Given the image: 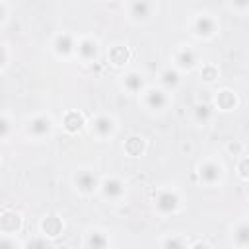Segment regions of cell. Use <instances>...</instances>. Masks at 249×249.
<instances>
[{
  "mask_svg": "<svg viewBox=\"0 0 249 249\" xmlns=\"http://www.w3.org/2000/svg\"><path fill=\"white\" fill-rule=\"evenodd\" d=\"M154 12H156L154 0H128L126 2V18L134 23L150 21Z\"/></svg>",
  "mask_w": 249,
  "mask_h": 249,
  "instance_id": "5b68a950",
  "label": "cell"
},
{
  "mask_svg": "<svg viewBox=\"0 0 249 249\" xmlns=\"http://www.w3.org/2000/svg\"><path fill=\"white\" fill-rule=\"evenodd\" d=\"M218 76H220V72H218V68H216L214 64H202V68H200V78H202L204 82H214V80H218Z\"/></svg>",
  "mask_w": 249,
  "mask_h": 249,
  "instance_id": "cb8c5ba5",
  "label": "cell"
},
{
  "mask_svg": "<svg viewBox=\"0 0 249 249\" xmlns=\"http://www.w3.org/2000/svg\"><path fill=\"white\" fill-rule=\"evenodd\" d=\"M173 62L177 70H195L198 66V53L191 45H179L173 53Z\"/></svg>",
  "mask_w": 249,
  "mask_h": 249,
  "instance_id": "8fae6325",
  "label": "cell"
},
{
  "mask_svg": "<svg viewBox=\"0 0 249 249\" xmlns=\"http://www.w3.org/2000/svg\"><path fill=\"white\" fill-rule=\"evenodd\" d=\"M21 224H23L21 214L16 212V210H6V212L0 214V231L2 233H12L14 235L21 230Z\"/></svg>",
  "mask_w": 249,
  "mask_h": 249,
  "instance_id": "5bb4252c",
  "label": "cell"
},
{
  "mask_svg": "<svg viewBox=\"0 0 249 249\" xmlns=\"http://www.w3.org/2000/svg\"><path fill=\"white\" fill-rule=\"evenodd\" d=\"M23 245H25V247H47V245H49V241H47V235H45V237L29 239V241H25Z\"/></svg>",
  "mask_w": 249,
  "mask_h": 249,
  "instance_id": "83f0119b",
  "label": "cell"
},
{
  "mask_svg": "<svg viewBox=\"0 0 249 249\" xmlns=\"http://www.w3.org/2000/svg\"><path fill=\"white\" fill-rule=\"evenodd\" d=\"M89 130L97 140H111L117 132V121H115V117H111L107 113H99L91 119Z\"/></svg>",
  "mask_w": 249,
  "mask_h": 249,
  "instance_id": "3957f363",
  "label": "cell"
},
{
  "mask_svg": "<svg viewBox=\"0 0 249 249\" xmlns=\"http://www.w3.org/2000/svg\"><path fill=\"white\" fill-rule=\"evenodd\" d=\"M62 126H64L66 132L76 134V132H80L86 126V117L80 111H68L62 117Z\"/></svg>",
  "mask_w": 249,
  "mask_h": 249,
  "instance_id": "ac0fdd59",
  "label": "cell"
},
{
  "mask_svg": "<svg viewBox=\"0 0 249 249\" xmlns=\"http://www.w3.org/2000/svg\"><path fill=\"white\" fill-rule=\"evenodd\" d=\"M196 175H198V181H200L202 185L214 187V185H218V183L222 181V177H224V167H222V163L216 161V160H204V161L198 163Z\"/></svg>",
  "mask_w": 249,
  "mask_h": 249,
  "instance_id": "8992f818",
  "label": "cell"
},
{
  "mask_svg": "<svg viewBox=\"0 0 249 249\" xmlns=\"http://www.w3.org/2000/svg\"><path fill=\"white\" fill-rule=\"evenodd\" d=\"M62 230H64V222L58 216H54V214H49V216H45L41 220V231H43V235L54 237V235L62 233Z\"/></svg>",
  "mask_w": 249,
  "mask_h": 249,
  "instance_id": "ffe728a7",
  "label": "cell"
},
{
  "mask_svg": "<svg viewBox=\"0 0 249 249\" xmlns=\"http://www.w3.org/2000/svg\"><path fill=\"white\" fill-rule=\"evenodd\" d=\"M78 58L82 62H93L97 60L99 56V41L95 37H82V39H76V51Z\"/></svg>",
  "mask_w": 249,
  "mask_h": 249,
  "instance_id": "7c38bea8",
  "label": "cell"
},
{
  "mask_svg": "<svg viewBox=\"0 0 249 249\" xmlns=\"http://www.w3.org/2000/svg\"><path fill=\"white\" fill-rule=\"evenodd\" d=\"M237 169H239V177L245 181V179H247V158H245V156L241 158V161H239V167H237Z\"/></svg>",
  "mask_w": 249,
  "mask_h": 249,
  "instance_id": "4dcf8cb0",
  "label": "cell"
},
{
  "mask_svg": "<svg viewBox=\"0 0 249 249\" xmlns=\"http://www.w3.org/2000/svg\"><path fill=\"white\" fill-rule=\"evenodd\" d=\"M228 150H230V152H233V154H239V152L243 150V146H241L239 142H235V144H230V146H228Z\"/></svg>",
  "mask_w": 249,
  "mask_h": 249,
  "instance_id": "d6a6232c",
  "label": "cell"
},
{
  "mask_svg": "<svg viewBox=\"0 0 249 249\" xmlns=\"http://www.w3.org/2000/svg\"><path fill=\"white\" fill-rule=\"evenodd\" d=\"M97 191L101 193V196L105 200H111V202H119L124 195H126V183L115 175H109V177H103L99 179V187Z\"/></svg>",
  "mask_w": 249,
  "mask_h": 249,
  "instance_id": "52a82bcc",
  "label": "cell"
},
{
  "mask_svg": "<svg viewBox=\"0 0 249 249\" xmlns=\"http://www.w3.org/2000/svg\"><path fill=\"white\" fill-rule=\"evenodd\" d=\"M72 183H74V187H76V191H78L80 195H86V196H88V195H93V193L97 191V187H99V177L95 175L93 169H89V167H80V169L74 171Z\"/></svg>",
  "mask_w": 249,
  "mask_h": 249,
  "instance_id": "277c9868",
  "label": "cell"
},
{
  "mask_svg": "<svg viewBox=\"0 0 249 249\" xmlns=\"http://www.w3.org/2000/svg\"><path fill=\"white\" fill-rule=\"evenodd\" d=\"M0 247H10V249H14V247H19V243L12 237V233H4V235L0 237Z\"/></svg>",
  "mask_w": 249,
  "mask_h": 249,
  "instance_id": "4316f807",
  "label": "cell"
},
{
  "mask_svg": "<svg viewBox=\"0 0 249 249\" xmlns=\"http://www.w3.org/2000/svg\"><path fill=\"white\" fill-rule=\"evenodd\" d=\"M121 84H123L124 91H126V93H132V95L142 93L144 88H146V80H144V76H142L138 70H128V72H124L123 78H121Z\"/></svg>",
  "mask_w": 249,
  "mask_h": 249,
  "instance_id": "4fadbf2b",
  "label": "cell"
},
{
  "mask_svg": "<svg viewBox=\"0 0 249 249\" xmlns=\"http://www.w3.org/2000/svg\"><path fill=\"white\" fill-rule=\"evenodd\" d=\"M123 150H124V154L130 156V158H140V156H144V152H146V138L140 136V134H130V136L124 140Z\"/></svg>",
  "mask_w": 249,
  "mask_h": 249,
  "instance_id": "e0dca14e",
  "label": "cell"
},
{
  "mask_svg": "<svg viewBox=\"0 0 249 249\" xmlns=\"http://www.w3.org/2000/svg\"><path fill=\"white\" fill-rule=\"evenodd\" d=\"M10 60V53H8V47L4 43H0V68H4Z\"/></svg>",
  "mask_w": 249,
  "mask_h": 249,
  "instance_id": "f1b7e54d",
  "label": "cell"
},
{
  "mask_svg": "<svg viewBox=\"0 0 249 249\" xmlns=\"http://www.w3.org/2000/svg\"><path fill=\"white\" fill-rule=\"evenodd\" d=\"M51 49H53L54 56H58V58H68V56H72L74 51H76V37H74L72 33H68V31H60V33H56V35L53 37Z\"/></svg>",
  "mask_w": 249,
  "mask_h": 249,
  "instance_id": "30bf717a",
  "label": "cell"
},
{
  "mask_svg": "<svg viewBox=\"0 0 249 249\" xmlns=\"http://www.w3.org/2000/svg\"><path fill=\"white\" fill-rule=\"evenodd\" d=\"M109 60L115 64V66H123L130 60V51L128 47H123V45H115L111 51H109Z\"/></svg>",
  "mask_w": 249,
  "mask_h": 249,
  "instance_id": "7402d4cb",
  "label": "cell"
},
{
  "mask_svg": "<svg viewBox=\"0 0 249 249\" xmlns=\"http://www.w3.org/2000/svg\"><path fill=\"white\" fill-rule=\"evenodd\" d=\"M212 107L218 109V111H233L237 107V95H235V91H231L228 88L220 89L216 93V97H214V105Z\"/></svg>",
  "mask_w": 249,
  "mask_h": 249,
  "instance_id": "2e32d148",
  "label": "cell"
},
{
  "mask_svg": "<svg viewBox=\"0 0 249 249\" xmlns=\"http://www.w3.org/2000/svg\"><path fill=\"white\" fill-rule=\"evenodd\" d=\"M191 115H193V121L196 124H208L214 119V107L206 101H198V103H195Z\"/></svg>",
  "mask_w": 249,
  "mask_h": 249,
  "instance_id": "d6986e66",
  "label": "cell"
},
{
  "mask_svg": "<svg viewBox=\"0 0 249 249\" xmlns=\"http://www.w3.org/2000/svg\"><path fill=\"white\" fill-rule=\"evenodd\" d=\"M0 165H2V156H0Z\"/></svg>",
  "mask_w": 249,
  "mask_h": 249,
  "instance_id": "836d02e7",
  "label": "cell"
},
{
  "mask_svg": "<svg viewBox=\"0 0 249 249\" xmlns=\"http://www.w3.org/2000/svg\"><path fill=\"white\" fill-rule=\"evenodd\" d=\"M154 206L160 214L163 216H169V214H175L179 208H181V195L179 191L171 189V187H163L160 189L156 195H154Z\"/></svg>",
  "mask_w": 249,
  "mask_h": 249,
  "instance_id": "6da1fadb",
  "label": "cell"
},
{
  "mask_svg": "<svg viewBox=\"0 0 249 249\" xmlns=\"http://www.w3.org/2000/svg\"><path fill=\"white\" fill-rule=\"evenodd\" d=\"M220 29V23L210 14H196L191 19V33L196 39H212Z\"/></svg>",
  "mask_w": 249,
  "mask_h": 249,
  "instance_id": "7a4b0ae2",
  "label": "cell"
},
{
  "mask_svg": "<svg viewBox=\"0 0 249 249\" xmlns=\"http://www.w3.org/2000/svg\"><path fill=\"white\" fill-rule=\"evenodd\" d=\"M161 245L163 247H185L187 241L183 237H167V239H161Z\"/></svg>",
  "mask_w": 249,
  "mask_h": 249,
  "instance_id": "484cf974",
  "label": "cell"
},
{
  "mask_svg": "<svg viewBox=\"0 0 249 249\" xmlns=\"http://www.w3.org/2000/svg\"><path fill=\"white\" fill-rule=\"evenodd\" d=\"M12 134V121L6 115H0V140H6Z\"/></svg>",
  "mask_w": 249,
  "mask_h": 249,
  "instance_id": "d4e9b609",
  "label": "cell"
},
{
  "mask_svg": "<svg viewBox=\"0 0 249 249\" xmlns=\"http://www.w3.org/2000/svg\"><path fill=\"white\" fill-rule=\"evenodd\" d=\"M140 95H142V103H144V107L148 111L160 113V111H163L169 105V93L163 88H150V86H146Z\"/></svg>",
  "mask_w": 249,
  "mask_h": 249,
  "instance_id": "9c48e42d",
  "label": "cell"
},
{
  "mask_svg": "<svg viewBox=\"0 0 249 249\" xmlns=\"http://www.w3.org/2000/svg\"><path fill=\"white\" fill-rule=\"evenodd\" d=\"M158 80H160V88H163L165 91H173L181 84V70H177L175 66H165L160 72Z\"/></svg>",
  "mask_w": 249,
  "mask_h": 249,
  "instance_id": "9a60e30c",
  "label": "cell"
},
{
  "mask_svg": "<svg viewBox=\"0 0 249 249\" xmlns=\"http://www.w3.org/2000/svg\"><path fill=\"white\" fill-rule=\"evenodd\" d=\"M86 245L88 247H93V249H101V247H107L109 245V237L101 230H89L88 235H86Z\"/></svg>",
  "mask_w": 249,
  "mask_h": 249,
  "instance_id": "44dd1931",
  "label": "cell"
},
{
  "mask_svg": "<svg viewBox=\"0 0 249 249\" xmlns=\"http://www.w3.org/2000/svg\"><path fill=\"white\" fill-rule=\"evenodd\" d=\"M6 18H8V6L0 0V23H4V21H6Z\"/></svg>",
  "mask_w": 249,
  "mask_h": 249,
  "instance_id": "1f68e13d",
  "label": "cell"
},
{
  "mask_svg": "<svg viewBox=\"0 0 249 249\" xmlns=\"http://www.w3.org/2000/svg\"><path fill=\"white\" fill-rule=\"evenodd\" d=\"M233 243L237 247H247L249 245V224H247V220H241L233 228Z\"/></svg>",
  "mask_w": 249,
  "mask_h": 249,
  "instance_id": "603a6c76",
  "label": "cell"
},
{
  "mask_svg": "<svg viewBox=\"0 0 249 249\" xmlns=\"http://www.w3.org/2000/svg\"><path fill=\"white\" fill-rule=\"evenodd\" d=\"M231 6L237 10V12H245L249 8V0H231Z\"/></svg>",
  "mask_w": 249,
  "mask_h": 249,
  "instance_id": "f546056e",
  "label": "cell"
},
{
  "mask_svg": "<svg viewBox=\"0 0 249 249\" xmlns=\"http://www.w3.org/2000/svg\"><path fill=\"white\" fill-rule=\"evenodd\" d=\"M53 128H54V121L49 115H35L31 119H27V123H25L27 136L35 138V140H43V138L51 136Z\"/></svg>",
  "mask_w": 249,
  "mask_h": 249,
  "instance_id": "ba28073f",
  "label": "cell"
}]
</instances>
